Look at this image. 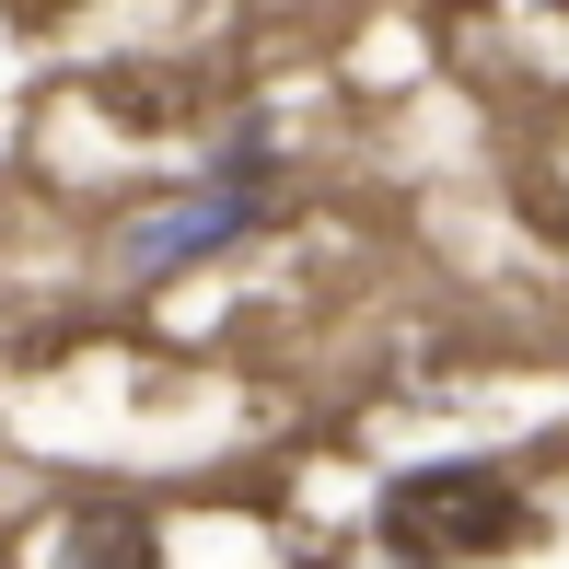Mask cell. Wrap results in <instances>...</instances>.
Listing matches in <instances>:
<instances>
[{"label": "cell", "instance_id": "cell-4", "mask_svg": "<svg viewBox=\"0 0 569 569\" xmlns=\"http://www.w3.org/2000/svg\"><path fill=\"white\" fill-rule=\"evenodd\" d=\"M547 12H569V0H547Z\"/></svg>", "mask_w": 569, "mask_h": 569}, {"label": "cell", "instance_id": "cell-1", "mask_svg": "<svg viewBox=\"0 0 569 569\" xmlns=\"http://www.w3.org/2000/svg\"><path fill=\"white\" fill-rule=\"evenodd\" d=\"M372 535L396 569H477V558H511L535 535V500L500 477V465H407L396 488L372 500Z\"/></svg>", "mask_w": 569, "mask_h": 569}, {"label": "cell", "instance_id": "cell-2", "mask_svg": "<svg viewBox=\"0 0 569 569\" xmlns=\"http://www.w3.org/2000/svg\"><path fill=\"white\" fill-rule=\"evenodd\" d=\"M279 210V140H268V117H232V140H221V163L198 174L187 198H163V210H140L117 232V256L128 268H187V256H221V244H244L256 221Z\"/></svg>", "mask_w": 569, "mask_h": 569}, {"label": "cell", "instance_id": "cell-3", "mask_svg": "<svg viewBox=\"0 0 569 569\" xmlns=\"http://www.w3.org/2000/svg\"><path fill=\"white\" fill-rule=\"evenodd\" d=\"M151 511H117V500H93L82 523H70V569H151Z\"/></svg>", "mask_w": 569, "mask_h": 569}]
</instances>
